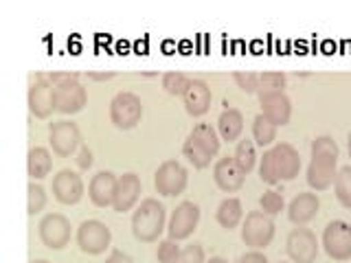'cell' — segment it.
<instances>
[{"instance_id":"6da1fadb","label":"cell","mask_w":351,"mask_h":263,"mask_svg":"<svg viewBox=\"0 0 351 263\" xmlns=\"http://www.w3.org/2000/svg\"><path fill=\"white\" fill-rule=\"evenodd\" d=\"M301 171V156L290 142H279L272 149L263 151L259 162V178L268 184H277L281 180H294Z\"/></svg>"},{"instance_id":"7a4b0ae2","label":"cell","mask_w":351,"mask_h":263,"mask_svg":"<svg viewBox=\"0 0 351 263\" xmlns=\"http://www.w3.org/2000/svg\"><path fill=\"white\" fill-rule=\"evenodd\" d=\"M219 151V134L208 123H197L186 136L182 153L195 169H206Z\"/></svg>"},{"instance_id":"3957f363","label":"cell","mask_w":351,"mask_h":263,"mask_svg":"<svg viewBox=\"0 0 351 263\" xmlns=\"http://www.w3.org/2000/svg\"><path fill=\"white\" fill-rule=\"evenodd\" d=\"M165 230V206L154 200V197H145L141 206L132 215V233L138 241H156Z\"/></svg>"},{"instance_id":"277c9868","label":"cell","mask_w":351,"mask_h":263,"mask_svg":"<svg viewBox=\"0 0 351 263\" xmlns=\"http://www.w3.org/2000/svg\"><path fill=\"white\" fill-rule=\"evenodd\" d=\"M272 237H274L272 217L263 211H250L244 219V226H241V241L252 250H261L270 246Z\"/></svg>"},{"instance_id":"5b68a950","label":"cell","mask_w":351,"mask_h":263,"mask_svg":"<svg viewBox=\"0 0 351 263\" xmlns=\"http://www.w3.org/2000/svg\"><path fill=\"white\" fill-rule=\"evenodd\" d=\"M110 241H112V233L99 219H86L77 228V246L86 255H101L110 248Z\"/></svg>"},{"instance_id":"8992f818","label":"cell","mask_w":351,"mask_h":263,"mask_svg":"<svg viewBox=\"0 0 351 263\" xmlns=\"http://www.w3.org/2000/svg\"><path fill=\"white\" fill-rule=\"evenodd\" d=\"M143 116V103L134 92H119L110 101V121L119 129H132Z\"/></svg>"},{"instance_id":"52a82bcc","label":"cell","mask_w":351,"mask_h":263,"mask_svg":"<svg viewBox=\"0 0 351 263\" xmlns=\"http://www.w3.org/2000/svg\"><path fill=\"white\" fill-rule=\"evenodd\" d=\"M323 248L334 261L351 259V224L334 219L323 230Z\"/></svg>"},{"instance_id":"ba28073f","label":"cell","mask_w":351,"mask_h":263,"mask_svg":"<svg viewBox=\"0 0 351 263\" xmlns=\"http://www.w3.org/2000/svg\"><path fill=\"white\" fill-rule=\"evenodd\" d=\"M186 182H189V173L178 160H165L154 173V186L160 195L167 197L180 195L186 189Z\"/></svg>"},{"instance_id":"9c48e42d","label":"cell","mask_w":351,"mask_h":263,"mask_svg":"<svg viewBox=\"0 0 351 263\" xmlns=\"http://www.w3.org/2000/svg\"><path fill=\"white\" fill-rule=\"evenodd\" d=\"M86 101H88L86 88L80 84V79H77V77H73V79H66V82L55 86V95H53L55 112H60V114L82 112Z\"/></svg>"},{"instance_id":"30bf717a","label":"cell","mask_w":351,"mask_h":263,"mask_svg":"<svg viewBox=\"0 0 351 263\" xmlns=\"http://www.w3.org/2000/svg\"><path fill=\"white\" fill-rule=\"evenodd\" d=\"M285 248L294 263H314L318 257V241L310 228H294L288 235Z\"/></svg>"},{"instance_id":"8fae6325","label":"cell","mask_w":351,"mask_h":263,"mask_svg":"<svg viewBox=\"0 0 351 263\" xmlns=\"http://www.w3.org/2000/svg\"><path fill=\"white\" fill-rule=\"evenodd\" d=\"M40 239L51 250H62L71 241V222L60 213H51L40 222Z\"/></svg>"},{"instance_id":"7c38bea8","label":"cell","mask_w":351,"mask_h":263,"mask_svg":"<svg viewBox=\"0 0 351 263\" xmlns=\"http://www.w3.org/2000/svg\"><path fill=\"white\" fill-rule=\"evenodd\" d=\"M197 222H200V206L189 200L180 202L176 206V211L171 213L169 226H167L169 239H176V241L186 239L197 228Z\"/></svg>"},{"instance_id":"4fadbf2b","label":"cell","mask_w":351,"mask_h":263,"mask_svg":"<svg viewBox=\"0 0 351 263\" xmlns=\"http://www.w3.org/2000/svg\"><path fill=\"white\" fill-rule=\"evenodd\" d=\"M49 140H51L53 151L58 153V156L66 158L80 147V142H82L80 127H77L73 121H58V123H53L49 129Z\"/></svg>"},{"instance_id":"5bb4252c","label":"cell","mask_w":351,"mask_h":263,"mask_svg":"<svg viewBox=\"0 0 351 263\" xmlns=\"http://www.w3.org/2000/svg\"><path fill=\"white\" fill-rule=\"evenodd\" d=\"M53 195L62 204H77L84 197V180L71 169H62L53 178Z\"/></svg>"},{"instance_id":"9a60e30c","label":"cell","mask_w":351,"mask_h":263,"mask_svg":"<svg viewBox=\"0 0 351 263\" xmlns=\"http://www.w3.org/2000/svg\"><path fill=\"white\" fill-rule=\"evenodd\" d=\"M53 95L55 86L47 79V77H38L36 84L29 88V110L36 118H49L55 110L53 105Z\"/></svg>"},{"instance_id":"2e32d148","label":"cell","mask_w":351,"mask_h":263,"mask_svg":"<svg viewBox=\"0 0 351 263\" xmlns=\"http://www.w3.org/2000/svg\"><path fill=\"white\" fill-rule=\"evenodd\" d=\"M213 180L222 191L226 193H235L244 186L246 180V173L239 169V164L235 162V158H219L213 167Z\"/></svg>"},{"instance_id":"e0dca14e","label":"cell","mask_w":351,"mask_h":263,"mask_svg":"<svg viewBox=\"0 0 351 263\" xmlns=\"http://www.w3.org/2000/svg\"><path fill=\"white\" fill-rule=\"evenodd\" d=\"M336 158L327 156H312L310 167H307V184L314 191H325L336 180Z\"/></svg>"},{"instance_id":"ac0fdd59","label":"cell","mask_w":351,"mask_h":263,"mask_svg":"<svg viewBox=\"0 0 351 263\" xmlns=\"http://www.w3.org/2000/svg\"><path fill=\"white\" fill-rule=\"evenodd\" d=\"M261 103V114L266 116L270 123L274 125H288L290 116H292V103L285 92H277V95H263L259 97Z\"/></svg>"},{"instance_id":"d6986e66","label":"cell","mask_w":351,"mask_h":263,"mask_svg":"<svg viewBox=\"0 0 351 263\" xmlns=\"http://www.w3.org/2000/svg\"><path fill=\"white\" fill-rule=\"evenodd\" d=\"M117 184H119V178L112 171H99L90 180V186H88V195H90L93 204L99 208L112 206Z\"/></svg>"},{"instance_id":"ffe728a7","label":"cell","mask_w":351,"mask_h":263,"mask_svg":"<svg viewBox=\"0 0 351 263\" xmlns=\"http://www.w3.org/2000/svg\"><path fill=\"white\" fill-rule=\"evenodd\" d=\"M211 88H208L202 79H191L186 90L182 95V101H184V110L189 112L191 116H202L208 112L211 108Z\"/></svg>"},{"instance_id":"44dd1931","label":"cell","mask_w":351,"mask_h":263,"mask_svg":"<svg viewBox=\"0 0 351 263\" xmlns=\"http://www.w3.org/2000/svg\"><path fill=\"white\" fill-rule=\"evenodd\" d=\"M138 195H141V178L136 173H123L119 178V184H117L112 208L117 213H125L136 204Z\"/></svg>"},{"instance_id":"7402d4cb","label":"cell","mask_w":351,"mask_h":263,"mask_svg":"<svg viewBox=\"0 0 351 263\" xmlns=\"http://www.w3.org/2000/svg\"><path fill=\"white\" fill-rule=\"evenodd\" d=\"M318 208H321V202H318L316 193H299L288 206V217H290V222L301 226L316 217Z\"/></svg>"},{"instance_id":"603a6c76","label":"cell","mask_w":351,"mask_h":263,"mask_svg":"<svg viewBox=\"0 0 351 263\" xmlns=\"http://www.w3.org/2000/svg\"><path fill=\"white\" fill-rule=\"evenodd\" d=\"M217 132L222 140H228V142L237 140L241 136V132H244V114L235 108L224 110L217 118Z\"/></svg>"},{"instance_id":"cb8c5ba5","label":"cell","mask_w":351,"mask_h":263,"mask_svg":"<svg viewBox=\"0 0 351 263\" xmlns=\"http://www.w3.org/2000/svg\"><path fill=\"white\" fill-rule=\"evenodd\" d=\"M241 217H244V208H241V202L237 200V197H226V200L217 206L215 211V219L217 224L226 228V230H233L239 226Z\"/></svg>"},{"instance_id":"d4e9b609","label":"cell","mask_w":351,"mask_h":263,"mask_svg":"<svg viewBox=\"0 0 351 263\" xmlns=\"http://www.w3.org/2000/svg\"><path fill=\"white\" fill-rule=\"evenodd\" d=\"M53 167V158H51V151L47 147H33L29 149V158H27V169L29 175L33 180H40V178H47L51 173Z\"/></svg>"},{"instance_id":"484cf974","label":"cell","mask_w":351,"mask_h":263,"mask_svg":"<svg viewBox=\"0 0 351 263\" xmlns=\"http://www.w3.org/2000/svg\"><path fill=\"white\" fill-rule=\"evenodd\" d=\"M252 138H255L259 147H268L277 138V125L270 123L263 114H257L255 121H252Z\"/></svg>"},{"instance_id":"4316f807","label":"cell","mask_w":351,"mask_h":263,"mask_svg":"<svg viewBox=\"0 0 351 263\" xmlns=\"http://www.w3.org/2000/svg\"><path fill=\"white\" fill-rule=\"evenodd\" d=\"M235 162L239 164V169L244 173H250L252 169H255V162H257V149H255V142L244 138L237 142L235 147V153H233Z\"/></svg>"},{"instance_id":"83f0119b","label":"cell","mask_w":351,"mask_h":263,"mask_svg":"<svg viewBox=\"0 0 351 263\" xmlns=\"http://www.w3.org/2000/svg\"><path fill=\"white\" fill-rule=\"evenodd\" d=\"M283 88H285V75L283 73L268 71V73H261L259 75V90H257L259 97L283 92Z\"/></svg>"},{"instance_id":"f1b7e54d","label":"cell","mask_w":351,"mask_h":263,"mask_svg":"<svg viewBox=\"0 0 351 263\" xmlns=\"http://www.w3.org/2000/svg\"><path fill=\"white\" fill-rule=\"evenodd\" d=\"M334 189H336L338 202L345 208H351V167L349 164L343 169H338L336 180H334Z\"/></svg>"},{"instance_id":"f546056e","label":"cell","mask_w":351,"mask_h":263,"mask_svg":"<svg viewBox=\"0 0 351 263\" xmlns=\"http://www.w3.org/2000/svg\"><path fill=\"white\" fill-rule=\"evenodd\" d=\"M44 206H47V191H44L42 184H36V180H33L27 189V213L38 215Z\"/></svg>"},{"instance_id":"4dcf8cb0","label":"cell","mask_w":351,"mask_h":263,"mask_svg":"<svg viewBox=\"0 0 351 263\" xmlns=\"http://www.w3.org/2000/svg\"><path fill=\"white\" fill-rule=\"evenodd\" d=\"M189 77L186 75H182V73H165L162 75V88H165V92H169V95H184V90H186V86H189Z\"/></svg>"},{"instance_id":"1f68e13d","label":"cell","mask_w":351,"mask_h":263,"mask_svg":"<svg viewBox=\"0 0 351 263\" xmlns=\"http://www.w3.org/2000/svg\"><path fill=\"white\" fill-rule=\"evenodd\" d=\"M180 255H182V248L178 246L176 239H165L158 244V250H156L158 263H178Z\"/></svg>"},{"instance_id":"d6a6232c","label":"cell","mask_w":351,"mask_h":263,"mask_svg":"<svg viewBox=\"0 0 351 263\" xmlns=\"http://www.w3.org/2000/svg\"><path fill=\"white\" fill-rule=\"evenodd\" d=\"M338 145L332 136H318L312 140V156H327V158H336L338 160Z\"/></svg>"},{"instance_id":"836d02e7","label":"cell","mask_w":351,"mask_h":263,"mask_svg":"<svg viewBox=\"0 0 351 263\" xmlns=\"http://www.w3.org/2000/svg\"><path fill=\"white\" fill-rule=\"evenodd\" d=\"M259 206H261V211L266 213V215H279L283 211V195L279 191H266L261 197H259Z\"/></svg>"},{"instance_id":"e575fe53","label":"cell","mask_w":351,"mask_h":263,"mask_svg":"<svg viewBox=\"0 0 351 263\" xmlns=\"http://www.w3.org/2000/svg\"><path fill=\"white\" fill-rule=\"evenodd\" d=\"M233 79H235V84L244 92H257L259 90V75L257 73H248V71L244 73V71H239V73L233 75Z\"/></svg>"},{"instance_id":"d590c367","label":"cell","mask_w":351,"mask_h":263,"mask_svg":"<svg viewBox=\"0 0 351 263\" xmlns=\"http://www.w3.org/2000/svg\"><path fill=\"white\" fill-rule=\"evenodd\" d=\"M178 263H204V248L200 244L184 246Z\"/></svg>"},{"instance_id":"8d00e7d4","label":"cell","mask_w":351,"mask_h":263,"mask_svg":"<svg viewBox=\"0 0 351 263\" xmlns=\"http://www.w3.org/2000/svg\"><path fill=\"white\" fill-rule=\"evenodd\" d=\"M77 164H80L82 169H90L93 167V151L88 149L86 145H82V149H80V156H77Z\"/></svg>"},{"instance_id":"74e56055","label":"cell","mask_w":351,"mask_h":263,"mask_svg":"<svg viewBox=\"0 0 351 263\" xmlns=\"http://www.w3.org/2000/svg\"><path fill=\"white\" fill-rule=\"evenodd\" d=\"M239 263H268V259H266V255H263V252L250 250V252H246V255L239 259Z\"/></svg>"},{"instance_id":"f35d334b","label":"cell","mask_w":351,"mask_h":263,"mask_svg":"<svg viewBox=\"0 0 351 263\" xmlns=\"http://www.w3.org/2000/svg\"><path fill=\"white\" fill-rule=\"evenodd\" d=\"M106 263H134V261H132V257L125 255L123 250H112V252H110V257H108Z\"/></svg>"},{"instance_id":"ab89813d","label":"cell","mask_w":351,"mask_h":263,"mask_svg":"<svg viewBox=\"0 0 351 263\" xmlns=\"http://www.w3.org/2000/svg\"><path fill=\"white\" fill-rule=\"evenodd\" d=\"M114 77V73H95V71H88V79L93 82H110Z\"/></svg>"},{"instance_id":"60d3db41","label":"cell","mask_w":351,"mask_h":263,"mask_svg":"<svg viewBox=\"0 0 351 263\" xmlns=\"http://www.w3.org/2000/svg\"><path fill=\"white\" fill-rule=\"evenodd\" d=\"M208 263H228L226 259H222V257H211V261Z\"/></svg>"},{"instance_id":"b9f144b4","label":"cell","mask_w":351,"mask_h":263,"mask_svg":"<svg viewBox=\"0 0 351 263\" xmlns=\"http://www.w3.org/2000/svg\"><path fill=\"white\" fill-rule=\"evenodd\" d=\"M31 263H49V261L47 259H33Z\"/></svg>"},{"instance_id":"7bdbcfd3","label":"cell","mask_w":351,"mask_h":263,"mask_svg":"<svg viewBox=\"0 0 351 263\" xmlns=\"http://www.w3.org/2000/svg\"><path fill=\"white\" fill-rule=\"evenodd\" d=\"M347 147H349V156H351V134H349V142H347Z\"/></svg>"},{"instance_id":"ee69618b","label":"cell","mask_w":351,"mask_h":263,"mask_svg":"<svg viewBox=\"0 0 351 263\" xmlns=\"http://www.w3.org/2000/svg\"><path fill=\"white\" fill-rule=\"evenodd\" d=\"M279 263H285V261H279Z\"/></svg>"}]
</instances>
